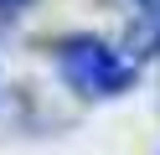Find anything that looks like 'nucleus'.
Instances as JSON below:
<instances>
[{
  "instance_id": "nucleus-3",
  "label": "nucleus",
  "mask_w": 160,
  "mask_h": 155,
  "mask_svg": "<svg viewBox=\"0 0 160 155\" xmlns=\"http://www.w3.org/2000/svg\"><path fill=\"white\" fill-rule=\"evenodd\" d=\"M134 5H145V0H134Z\"/></svg>"
},
{
  "instance_id": "nucleus-2",
  "label": "nucleus",
  "mask_w": 160,
  "mask_h": 155,
  "mask_svg": "<svg viewBox=\"0 0 160 155\" xmlns=\"http://www.w3.org/2000/svg\"><path fill=\"white\" fill-rule=\"evenodd\" d=\"M31 0H0V10H26Z\"/></svg>"
},
{
  "instance_id": "nucleus-1",
  "label": "nucleus",
  "mask_w": 160,
  "mask_h": 155,
  "mask_svg": "<svg viewBox=\"0 0 160 155\" xmlns=\"http://www.w3.org/2000/svg\"><path fill=\"white\" fill-rule=\"evenodd\" d=\"M57 72L72 83L83 98H119L134 88V57L119 52L114 41L93 36V31H72L57 41Z\"/></svg>"
}]
</instances>
